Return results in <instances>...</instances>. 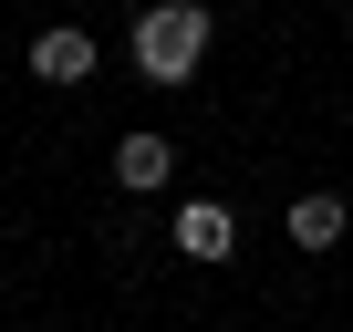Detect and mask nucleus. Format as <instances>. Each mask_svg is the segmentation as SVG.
I'll return each instance as SVG.
<instances>
[{
	"mask_svg": "<svg viewBox=\"0 0 353 332\" xmlns=\"http://www.w3.org/2000/svg\"><path fill=\"white\" fill-rule=\"evenodd\" d=\"M208 63V11L198 0H145L135 11V73L145 83H198Z\"/></svg>",
	"mask_w": 353,
	"mask_h": 332,
	"instance_id": "1",
	"label": "nucleus"
},
{
	"mask_svg": "<svg viewBox=\"0 0 353 332\" xmlns=\"http://www.w3.org/2000/svg\"><path fill=\"white\" fill-rule=\"evenodd\" d=\"M32 83H94V32L52 21V32L32 42Z\"/></svg>",
	"mask_w": 353,
	"mask_h": 332,
	"instance_id": "2",
	"label": "nucleus"
},
{
	"mask_svg": "<svg viewBox=\"0 0 353 332\" xmlns=\"http://www.w3.org/2000/svg\"><path fill=\"white\" fill-rule=\"evenodd\" d=\"M166 177H176V145H166V135H125V145H114V187H125V198H156Z\"/></svg>",
	"mask_w": 353,
	"mask_h": 332,
	"instance_id": "3",
	"label": "nucleus"
},
{
	"mask_svg": "<svg viewBox=\"0 0 353 332\" xmlns=\"http://www.w3.org/2000/svg\"><path fill=\"white\" fill-rule=\"evenodd\" d=\"M291 249H343V229H353V208L332 198V187H312V198H291Z\"/></svg>",
	"mask_w": 353,
	"mask_h": 332,
	"instance_id": "4",
	"label": "nucleus"
},
{
	"mask_svg": "<svg viewBox=\"0 0 353 332\" xmlns=\"http://www.w3.org/2000/svg\"><path fill=\"white\" fill-rule=\"evenodd\" d=\"M176 249H188V260H229V249H239V218L208 208V198H198V208H176Z\"/></svg>",
	"mask_w": 353,
	"mask_h": 332,
	"instance_id": "5",
	"label": "nucleus"
}]
</instances>
